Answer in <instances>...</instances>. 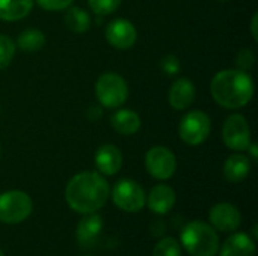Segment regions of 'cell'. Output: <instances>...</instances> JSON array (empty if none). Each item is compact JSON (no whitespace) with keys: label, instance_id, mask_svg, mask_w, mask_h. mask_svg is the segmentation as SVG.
<instances>
[{"label":"cell","instance_id":"obj_1","mask_svg":"<svg viewBox=\"0 0 258 256\" xmlns=\"http://www.w3.org/2000/svg\"><path fill=\"white\" fill-rule=\"evenodd\" d=\"M110 195L109 183L98 172H80L74 175L65 189V201L80 214L97 213L104 207Z\"/></svg>","mask_w":258,"mask_h":256},{"label":"cell","instance_id":"obj_2","mask_svg":"<svg viewBox=\"0 0 258 256\" xmlns=\"http://www.w3.org/2000/svg\"><path fill=\"white\" fill-rule=\"evenodd\" d=\"M210 92L219 106L225 109H240L252 100L254 81L246 71L224 69L213 77Z\"/></svg>","mask_w":258,"mask_h":256},{"label":"cell","instance_id":"obj_3","mask_svg":"<svg viewBox=\"0 0 258 256\" xmlns=\"http://www.w3.org/2000/svg\"><path fill=\"white\" fill-rule=\"evenodd\" d=\"M181 246L192 256H215L219 250V237L212 225L203 220L189 222L180 235Z\"/></svg>","mask_w":258,"mask_h":256},{"label":"cell","instance_id":"obj_4","mask_svg":"<svg viewBox=\"0 0 258 256\" xmlns=\"http://www.w3.org/2000/svg\"><path fill=\"white\" fill-rule=\"evenodd\" d=\"M95 95L101 106L107 109H118L127 101V81L116 72H104L95 83Z\"/></svg>","mask_w":258,"mask_h":256},{"label":"cell","instance_id":"obj_5","mask_svg":"<svg viewBox=\"0 0 258 256\" xmlns=\"http://www.w3.org/2000/svg\"><path fill=\"white\" fill-rule=\"evenodd\" d=\"M33 210L30 196L21 190H11L0 195V222L17 225L24 222Z\"/></svg>","mask_w":258,"mask_h":256},{"label":"cell","instance_id":"obj_6","mask_svg":"<svg viewBox=\"0 0 258 256\" xmlns=\"http://www.w3.org/2000/svg\"><path fill=\"white\" fill-rule=\"evenodd\" d=\"M212 122L210 116L203 110H192L187 112L178 125L180 139L190 146H198L204 143L210 134Z\"/></svg>","mask_w":258,"mask_h":256},{"label":"cell","instance_id":"obj_7","mask_svg":"<svg viewBox=\"0 0 258 256\" xmlns=\"http://www.w3.org/2000/svg\"><path fill=\"white\" fill-rule=\"evenodd\" d=\"M113 204L125 213H138L145 207L147 196L141 184L133 180H121L112 190Z\"/></svg>","mask_w":258,"mask_h":256},{"label":"cell","instance_id":"obj_8","mask_svg":"<svg viewBox=\"0 0 258 256\" xmlns=\"http://www.w3.org/2000/svg\"><path fill=\"white\" fill-rule=\"evenodd\" d=\"M147 172L156 180H169L177 170L175 154L166 146H153L145 154Z\"/></svg>","mask_w":258,"mask_h":256},{"label":"cell","instance_id":"obj_9","mask_svg":"<svg viewBox=\"0 0 258 256\" xmlns=\"http://www.w3.org/2000/svg\"><path fill=\"white\" fill-rule=\"evenodd\" d=\"M222 139L227 148L233 151H246L251 143V130L243 115L234 113L227 118L222 127Z\"/></svg>","mask_w":258,"mask_h":256},{"label":"cell","instance_id":"obj_10","mask_svg":"<svg viewBox=\"0 0 258 256\" xmlns=\"http://www.w3.org/2000/svg\"><path fill=\"white\" fill-rule=\"evenodd\" d=\"M106 39L116 50H128L136 44L138 32L128 20L116 18L109 23L106 29Z\"/></svg>","mask_w":258,"mask_h":256},{"label":"cell","instance_id":"obj_11","mask_svg":"<svg viewBox=\"0 0 258 256\" xmlns=\"http://www.w3.org/2000/svg\"><path fill=\"white\" fill-rule=\"evenodd\" d=\"M209 220L213 229H218L221 232H234L240 223L242 216L237 207L228 202H219L212 207L209 213Z\"/></svg>","mask_w":258,"mask_h":256},{"label":"cell","instance_id":"obj_12","mask_svg":"<svg viewBox=\"0 0 258 256\" xmlns=\"http://www.w3.org/2000/svg\"><path fill=\"white\" fill-rule=\"evenodd\" d=\"M83 216L85 217L77 225L76 238H77V243L80 247L88 249L97 241L100 232L103 231V219L95 213L83 214Z\"/></svg>","mask_w":258,"mask_h":256},{"label":"cell","instance_id":"obj_13","mask_svg":"<svg viewBox=\"0 0 258 256\" xmlns=\"http://www.w3.org/2000/svg\"><path fill=\"white\" fill-rule=\"evenodd\" d=\"M95 166L101 175L112 177L121 170L122 154L115 145H103L95 152Z\"/></svg>","mask_w":258,"mask_h":256},{"label":"cell","instance_id":"obj_14","mask_svg":"<svg viewBox=\"0 0 258 256\" xmlns=\"http://www.w3.org/2000/svg\"><path fill=\"white\" fill-rule=\"evenodd\" d=\"M175 199H177V196H175V192L172 187H169L166 184H159L151 189L145 204L148 205V208L153 213L163 216L174 208Z\"/></svg>","mask_w":258,"mask_h":256},{"label":"cell","instance_id":"obj_15","mask_svg":"<svg viewBox=\"0 0 258 256\" xmlns=\"http://www.w3.org/2000/svg\"><path fill=\"white\" fill-rule=\"evenodd\" d=\"M195 95H197L195 84L189 78L181 77L171 84L168 100L171 107H174L175 110H184L194 103Z\"/></svg>","mask_w":258,"mask_h":256},{"label":"cell","instance_id":"obj_16","mask_svg":"<svg viewBox=\"0 0 258 256\" xmlns=\"http://www.w3.org/2000/svg\"><path fill=\"white\" fill-rule=\"evenodd\" d=\"M218 252L219 256H255V243L248 234L237 232L228 237Z\"/></svg>","mask_w":258,"mask_h":256},{"label":"cell","instance_id":"obj_17","mask_svg":"<svg viewBox=\"0 0 258 256\" xmlns=\"http://www.w3.org/2000/svg\"><path fill=\"white\" fill-rule=\"evenodd\" d=\"M251 172V160L243 154H233L224 164V177L230 183H242Z\"/></svg>","mask_w":258,"mask_h":256},{"label":"cell","instance_id":"obj_18","mask_svg":"<svg viewBox=\"0 0 258 256\" xmlns=\"http://www.w3.org/2000/svg\"><path fill=\"white\" fill-rule=\"evenodd\" d=\"M110 124L119 134L132 136L141 128V118L130 109H119L110 116Z\"/></svg>","mask_w":258,"mask_h":256},{"label":"cell","instance_id":"obj_19","mask_svg":"<svg viewBox=\"0 0 258 256\" xmlns=\"http://www.w3.org/2000/svg\"><path fill=\"white\" fill-rule=\"evenodd\" d=\"M33 0H0V20L17 21L29 15Z\"/></svg>","mask_w":258,"mask_h":256},{"label":"cell","instance_id":"obj_20","mask_svg":"<svg viewBox=\"0 0 258 256\" xmlns=\"http://www.w3.org/2000/svg\"><path fill=\"white\" fill-rule=\"evenodd\" d=\"M63 23H65V26L71 32L83 33V32H86L91 27V17H89V14L85 9L74 6V8H70L65 12Z\"/></svg>","mask_w":258,"mask_h":256},{"label":"cell","instance_id":"obj_21","mask_svg":"<svg viewBox=\"0 0 258 256\" xmlns=\"http://www.w3.org/2000/svg\"><path fill=\"white\" fill-rule=\"evenodd\" d=\"M45 44V36L38 29H26L20 33L17 39V45L24 53H35L41 50Z\"/></svg>","mask_w":258,"mask_h":256},{"label":"cell","instance_id":"obj_22","mask_svg":"<svg viewBox=\"0 0 258 256\" xmlns=\"http://www.w3.org/2000/svg\"><path fill=\"white\" fill-rule=\"evenodd\" d=\"M153 256H181V244L172 237H165L154 246Z\"/></svg>","mask_w":258,"mask_h":256},{"label":"cell","instance_id":"obj_23","mask_svg":"<svg viewBox=\"0 0 258 256\" xmlns=\"http://www.w3.org/2000/svg\"><path fill=\"white\" fill-rule=\"evenodd\" d=\"M15 56V42L8 35H0V69L6 68Z\"/></svg>","mask_w":258,"mask_h":256},{"label":"cell","instance_id":"obj_24","mask_svg":"<svg viewBox=\"0 0 258 256\" xmlns=\"http://www.w3.org/2000/svg\"><path fill=\"white\" fill-rule=\"evenodd\" d=\"M122 0H88L89 8L97 15H109L115 12Z\"/></svg>","mask_w":258,"mask_h":256},{"label":"cell","instance_id":"obj_25","mask_svg":"<svg viewBox=\"0 0 258 256\" xmlns=\"http://www.w3.org/2000/svg\"><path fill=\"white\" fill-rule=\"evenodd\" d=\"M254 62H255V56L248 48L240 50V53L237 54V66L242 71H249L254 66Z\"/></svg>","mask_w":258,"mask_h":256},{"label":"cell","instance_id":"obj_26","mask_svg":"<svg viewBox=\"0 0 258 256\" xmlns=\"http://www.w3.org/2000/svg\"><path fill=\"white\" fill-rule=\"evenodd\" d=\"M74 0H36V3L45 11H62L71 6Z\"/></svg>","mask_w":258,"mask_h":256},{"label":"cell","instance_id":"obj_27","mask_svg":"<svg viewBox=\"0 0 258 256\" xmlns=\"http://www.w3.org/2000/svg\"><path fill=\"white\" fill-rule=\"evenodd\" d=\"M162 69L168 74V75H175L180 71V62L175 56H166L162 60Z\"/></svg>","mask_w":258,"mask_h":256},{"label":"cell","instance_id":"obj_28","mask_svg":"<svg viewBox=\"0 0 258 256\" xmlns=\"http://www.w3.org/2000/svg\"><path fill=\"white\" fill-rule=\"evenodd\" d=\"M257 20H258V15L257 14H254V17H252V20H251V33H252V38L257 41L258 39V33H257Z\"/></svg>","mask_w":258,"mask_h":256},{"label":"cell","instance_id":"obj_29","mask_svg":"<svg viewBox=\"0 0 258 256\" xmlns=\"http://www.w3.org/2000/svg\"><path fill=\"white\" fill-rule=\"evenodd\" d=\"M246 151H249V152H251V158H252V160H257L258 152H257V145H255V143H249V146H248V149H246Z\"/></svg>","mask_w":258,"mask_h":256},{"label":"cell","instance_id":"obj_30","mask_svg":"<svg viewBox=\"0 0 258 256\" xmlns=\"http://www.w3.org/2000/svg\"><path fill=\"white\" fill-rule=\"evenodd\" d=\"M0 256H5V253L2 252V249H0Z\"/></svg>","mask_w":258,"mask_h":256},{"label":"cell","instance_id":"obj_31","mask_svg":"<svg viewBox=\"0 0 258 256\" xmlns=\"http://www.w3.org/2000/svg\"><path fill=\"white\" fill-rule=\"evenodd\" d=\"M219 2H228V0H219Z\"/></svg>","mask_w":258,"mask_h":256}]
</instances>
